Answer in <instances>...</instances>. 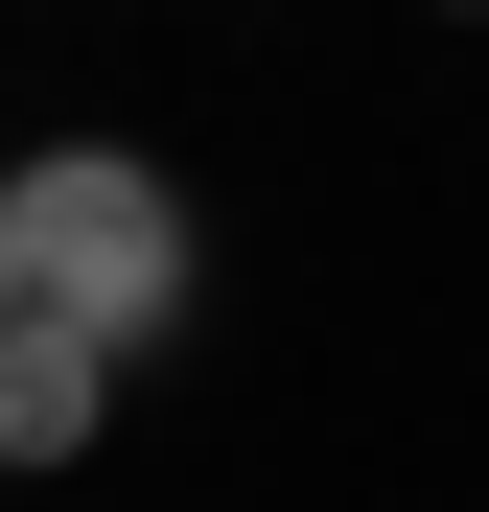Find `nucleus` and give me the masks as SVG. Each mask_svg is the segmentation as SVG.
<instances>
[{"instance_id":"1","label":"nucleus","mask_w":489,"mask_h":512,"mask_svg":"<svg viewBox=\"0 0 489 512\" xmlns=\"http://www.w3.org/2000/svg\"><path fill=\"white\" fill-rule=\"evenodd\" d=\"M187 280H210V233H187V187H163L140 140H0V303L24 326H94L140 373L163 326H187Z\"/></svg>"},{"instance_id":"2","label":"nucleus","mask_w":489,"mask_h":512,"mask_svg":"<svg viewBox=\"0 0 489 512\" xmlns=\"http://www.w3.org/2000/svg\"><path fill=\"white\" fill-rule=\"evenodd\" d=\"M94 419H117V350L0 303V466H94Z\"/></svg>"},{"instance_id":"3","label":"nucleus","mask_w":489,"mask_h":512,"mask_svg":"<svg viewBox=\"0 0 489 512\" xmlns=\"http://www.w3.org/2000/svg\"><path fill=\"white\" fill-rule=\"evenodd\" d=\"M443 24H489V0H443Z\"/></svg>"}]
</instances>
